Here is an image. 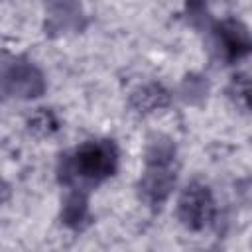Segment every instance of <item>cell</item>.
Wrapping results in <instances>:
<instances>
[{
  "instance_id": "6da1fadb",
  "label": "cell",
  "mask_w": 252,
  "mask_h": 252,
  "mask_svg": "<svg viewBox=\"0 0 252 252\" xmlns=\"http://www.w3.org/2000/svg\"><path fill=\"white\" fill-rule=\"evenodd\" d=\"M118 167V150L112 140H89L63 158L61 175L69 185H98Z\"/></svg>"
},
{
  "instance_id": "7a4b0ae2",
  "label": "cell",
  "mask_w": 252,
  "mask_h": 252,
  "mask_svg": "<svg viewBox=\"0 0 252 252\" xmlns=\"http://www.w3.org/2000/svg\"><path fill=\"white\" fill-rule=\"evenodd\" d=\"M177 215L187 228H205L215 215V201L209 187L203 183H189L177 201Z\"/></svg>"
},
{
  "instance_id": "3957f363",
  "label": "cell",
  "mask_w": 252,
  "mask_h": 252,
  "mask_svg": "<svg viewBox=\"0 0 252 252\" xmlns=\"http://www.w3.org/2000/svg\"><path fill=\"white\" fill-rule=\"evenodd\" d=\"M217 45L226 59H238L252 49V37L238 22H222L215 30Z\"/></svg>"
},
{
  "instance_id": "277c9868",
  "label": "cell",
  "mask_w": 252,
  "mask_h": 252,
  "mask_svg": "<svg viewBox=\"0 0 252 252\" xmlns=\"http://www.w3.org/2000/svg\"><path fill=\"white\" fill-rule=\"evenodd\" d=\"M228 98L234 102V106L252 112V77L234 75L228 85Z\"/></svg>"
},
{
  "instance_id": "5b68a950",
  "label": "cell",
  "mask_w": 252,
  "mask_h": 252,
  "mask_svg": "<svg viewBox=\"0 0 252 252\" xmlns=\"http://www.w3.org/2000/svg\"><path fill=\"white\" fill-rule=\"evenodd\" d=\"M28 128H30V132H33V134L49 136L51 132L57 130V120H55V116H53L51 110H47V108H37V110L30 116Z\"/></svg>"
}]
</instances>
